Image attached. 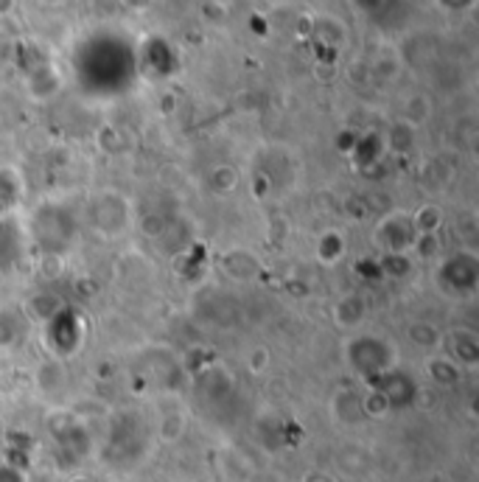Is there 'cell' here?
<instances>
[{
	"mask_svg": "<svg viewBox=\"0 0 479 482\" xmlns=\"http://www.w3.org/2000/svg\"><path fill=\"white\" fill-rule=\"evenodd\" d=\"M73 482H88V479H81V477H79V479H73Z\"/></svg>",
	"mask_w": 479,
	"mask_h": 482,
	"instance_id": "1",
	"label": "cell"
},
{
	"mask_svg": "<svg viewBox=\"0 0 479 482\" xmlns=\"http://www.w3.org/2000/svg\"><path fill=\"white\" fill-rule=\"evenodd\" d=\"M0 410H4V402H0Z\"/></svg>",
	"mask_w": 479,
	"mask_h": 482,
	"instance_id": "2",
	"label": "cell"
}]
</instances>
